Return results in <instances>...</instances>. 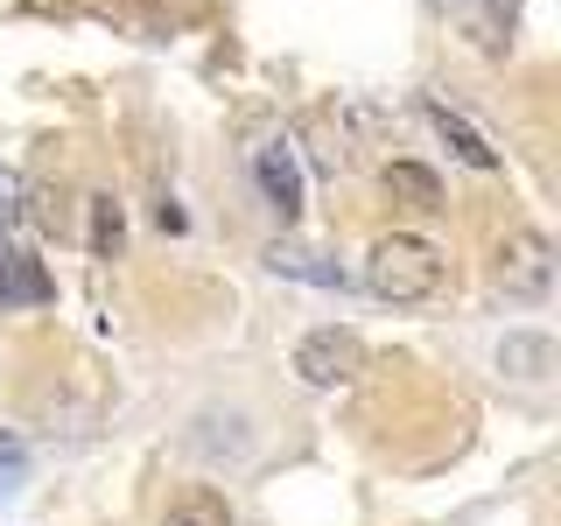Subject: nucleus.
I'll return each instance as SVG.
<instances>
[{
	"label": "nucleus",
	"mask_w": 561,
	"mask_h": 526,
	"mask_svg": "<svg viewBox=\"0 0 561 526\" xmlns=\"http://www.w3.org/2000/svg\"><path fill=\"white\" fill-rule=\"evenodd\" d=\"M0 302H49V274L14 245H0Z\"/></svg>",
	"instance_id": "6e6552de"
},
{
	"label": "nucleus",
	"mask_w": 561,
	"mask_h": 526,
	"mask_svg": "<svg viewBox=\"0 0 561 526\" xmlns=\"http://www.w3.org/2000/svg\"><path fill=\"white\" fill-rule=\"evenodd\" d=\"M386 190H400L414 210H443V183H435L421 162H386Z\"/></svg>",
	"instance_id": "1a4fd4ad"
},
{
	"label": "nucleus",
	"mask_w": 561,
	"mask_h": 526,
	"mask_svg": "<svg viewBox=\"0 0 561 526\" xmlns=\"http://www.w3.org/2000/svg\"><path fill=\"white\" fill-rule=\"evenodd\" d=\"M119 239H127V218H119V204H113V197H92V253L113 260Z\"/></svg>",
	"instance_id": "9b49d317"
},
{
	"label": "nucleus",
	"mask_w": 561,
	"mask_h": 526,
	"mask_svg": "<svg viewBox=\"0 0 561 526\" xmlns=\"http://www.w3.org/2000/svg\"><path fill=\"white\" fill-rule=\"evenodd\" d=\"M162 526H232V499H225L218 484H183L169 499Z\"/></svg>",
	"instance_id": "423d86ee"
},
{
	"label": "nucleus",
	"mask_w": 561,
	"mask_h": 526,
	"mask_svg": "<svg viewBox=\"0 0 561 526\" xmlns=\"http://www.w3.org/2000/svg\"><path fill=\"white\" fill-rule=\"evenodd\" d=\"M499 373H513V379H548V373H554V338H540V330H513V338L499 344Z\"/></svg>",
	"instance_id": "0eeeda50"
},
{
	"label": "nucleus",
	"mask_w": 561,
	"mask_h": 526,
	"mask_svg": "<svg viewBox=\"0 0 561 526\" xmlns=\"http://www.w3.org/2000/svg\"><path fill=\"white\" fill-rule=\"evenodd\" d=\"M267 267H274V274H295V281H316V288H344V274H337V267H323L316 253H302V245H274Z\"/></svg>",
	"instance_id": "9d476101"
},
{
	"label": "nucleus",
	"mask_w": 561,
	"mask_h": 526,
	"mask_svg": "<svg viewBox=\"0 0 561 526\" xmlns=\"http://www.w3.org/2000/svg\"><path fill=\"white\" fill-rule=\"evenodd\" d=\"M22 470H28V449L8 435V443H0V491H14V484H22Z\"/></svg>",
	"instance_id": "ddd939ff"
},
{
	"label": "nucleus",
	"mask_w": 561,
	"mask_h": 526,
	"mask_svg": "<svg viewBox=\"0 0 561 526\" xmlns=\"http://www.w3.org/2000/svg\"><path fill=\"white\" fill-rule=\"evenodd\" d=\"M365 295H379V302L393 309H414V302H435L449 281V253L435 239L421 232H379L373 245H365Z\"/></svg>",
	"instance_id": "f257e3e1"
},
{
	"label": "nucleus",
	"mask_w": 561,
	"mask_h": 526,
	"mask_svg": "<svg viewBox=\"0 0 561 526\" xmlns=\"http://www.w3.org/2000/svg\"><path fill=\"white\" fill-rule=\"evenodd\" d=\"M491 274H499V288L513 295V302H548L554 295V245L540 232H505Z\"/></svg>",
	"instance_id": "7ed1b4c3"
},
{
	"label": "nucleus",
	"mask_w": 561,
	"mask_h": 526,
	"mask_svg": "<svg viewBox=\"0 0 561 526\" xmlns=\"http://www.w3.org/2000/svg\"><path fill=\"white\" fill-rule=\"evenodd\" d=\"M22 210H28V183H22V169H0V232H8V225H22Z\"/></svg>",
	"instance_id": "f8f14e48"
},
{
	"label": "nucleus",
	"mask_w": 561,
	"mask_h": 526,
	"mask_svg": "<svg viewBox=\"0 0 561 526\" xmlns=\"http://www.w3.org/2000/svg\"><path fill=\"white\" fill-rule=\"evenodd\" d=\"M421 113L435 119V134L449 140V155H456V162H463V169H484V175L499 169V148H491V140H484L478 127H470V119L456 113V105H443V99H428V105H421Z\"/></svg>",
	"instance_id": "39448f33"
},
{
	"label": "nucleus",
	"mask_w": 561,
	"mask_h": 526,
	"mask_svg": "<svg viewBox=\"0 0 561 526\" xmlns=\"http://www.w3.org/2000/svg\"><path fill=\"white\" fill-rule=\"evenodd\" d=\"M253 175H260V197H267V210L280 225L302 218V162H295L288 140H260V148H253Z\"/></svg>",
	"instance_id": "20e7f679"
},
{
	"label": "nucleus",
	"mask_w": 561,
	"mask_h": 526,
	"mask_svg": "<svg viewBox=\"0 0 561 526\" xmlns=\"http://www.w3.org/2000/svg\"><path fill=\"white\" fill-rule=\"evenodd\" d=\"M365 373V344H358V330H337V323H323V330H309L302 344H295V379L302 386H351Z\"/></svg>",
	"instance_id": "f03ea898"
}]
</instances>
